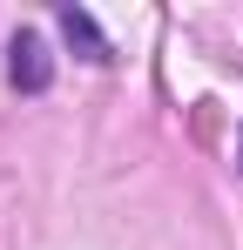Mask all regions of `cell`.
I'll list each match as a JSON object with an SVG mask.
<instances>
[{"label": "cell", "instance_id": "7a4b0ae2", "mask_svg": "<svg viewBox=\"0 0 243 250\" xmlns=\"http://www.w3.org/2000/svg\"><path fill=\"white\" fill-rule=\"evenodd\" d=\"M61 34H68V47H81V61H108V41H101V27H95L81 7H61Z\"/></svg>", "mask_w": 243, "mask_h": 250}, {"label": "cell", "instance_id": "6da1fadb", "mask_svg": "<svg viewBox=\"0 0 243 250\" xmlns=\"http://www.w3.org/2000/svg\"><path fill=\"white\" fill-rule=\"evenodd\" d=\"M7 82L20 88V95H40V88L54 82V54H47V41H40L34 27H20L7 41Z\"/></svg>", "mask_w": 243, "mask_h": 250}]
</instances>
